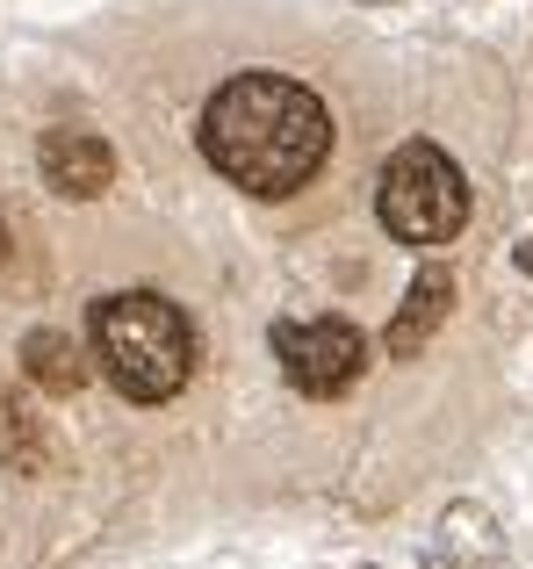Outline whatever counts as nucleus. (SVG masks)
Returning a JSON list of instances; mask_svg holds the SVG:
<instances>
[{
	"instance_id": "obj_1",
	"label": "nucleus",
	"mask_w": 533,
	"mask_h": 569,
	"mask_svg": "<svg viewBox=\"0 0 533 569\" xmlns=\"http://www.w3.org/2000/svg\"><path fill=\"white\" fill-rule=\"evenodd\" d=\"M332 152V116L289 72H239L202 109V159L245 194H295Z\"/></svg>"
},
{
	"instance_id": "obj_2",
	"label": "nucleus",
	"mask_w": 533,
	"mask_h": 569,
	"mask_svg": "<svg viewBox=\"0 0 533 569\" xmlns=\"http://www.w3.org/2000/svg\"><path fill=\"white\" fill-rule=\"evenodd\" d=\"M94 361L130 403H167L195 376V332L159 289H115L94 303Z\"/></svg>"
},
{
	"instance_id": "obj_3",
	"label": "nucleus",
	"mask_w": 533,
	"mask_h": 569,
	"mask_svg": "<svg viewBox=\"0 0 533 569\" xmlns=\"http://www.w3.org/2000/svg\"><path fill=\"white\" fill-rule=\"evenodd\" d=\"M375 209H382V231H390L396 246H411V252L447 246V238L469 223V181L440 144L411 138V144H396L390 167H382Z\"/></svg>"
},
{
	"instance_id": "obj_4",
	"label": "nucleus",
	"mask_w": 533,
	"mask_h": 569,
	"mask_svg": "<svg viewBox=\"0 0 533 569\" xmlns=\"http://www.w3.org/2000/svg\"><path fill=\"white\" fill-rule=\"evenodd\" d=\"M274 353H281L289 389H303V397H346L368 368V339H361V325H346V318L274 325Z\"/></svg>"
},
{
	"instance_id": "obj_5",
	"label": "nucleus",
	"mask_w": 533,
	"mask_h": 569,
	"mask_svg": "<svg viewBox=\"0 0 533 569\" xmlns=\"http://www.w3.org/2000/svg\"><path fill=\"white\" fill-rule=\"evenodd\" d=\"M37 167H43V188L66 194V202H94V194H109L115 181V152L94 138V130H43L37 144Z\"/></svg>"
},
{
	"instance_id": "obj_6",
	"label": "nucleus",
	"mask_w": 533,
	"mask_h": 569,
	"mask_svg": "<svg viewBox=\"0 0 533 569\" xmlns=\"http://www.w3.org/2000/svg\"><path fill=\"white\" fill-rule=\"evenodd\" d=\"M447 310H454V274L447 267H419V281L404 289V310L390 318V353L396 361H411V353L447 325Z\"/></svg>"
},
{
	"instance_id": "obj_7",
	"label": "nucleus",
	"mask_w": 533,
	"mask_h": 569,
	"mask_svg": "<svg viewBox=\"0 0 533 569\" xmlns=\"http://www.w3.org/2000/svg\"><path fill=\"white\" fill-rule=\"evenodd\" d=\"M0 461H8L14 476H51V461H58L51 440H43V418L29 411L8 382H0Z\"/></svg>"
},
{
	"instance_id": "obj_8",
	"label": "nucleus",
	"mask_w": 533,
	"mask_h": 569,
	"mask_svg": "<svg viewBox=\"0 0 533 569\" xmlns=\"http://www.w3.org/2000/svg\"><path fill=\"white\" fill-rule=\"evenodd\" d=\"M22 368H29V382L51 389V397H72V389L87 382V361H80V347H72L66 332H29L22 339Z\"/></svg>"
},
{
	"instance_id": "obj_9",
	"label": "nucleus",
	"mask_w": 533,
	"mask_h": 569,
	"mask_svg": "<svg viewBox=\"0 0 533 569\" xmlns=\"http://www.w3.org/2000/svg\"><path fill=\"white\" fill-rule=\"evenodd\" d=\"M520 274H533V238H526V246H520Z\"/></svg>"
},
{
	"instance_id": "obj_10",
	"label": "nucleus",
	"mask_w": 533,
	"mask_h": 569,
	"mask_svg": "<svg viewBox=\"0 0 533 569\" xmlns=\"http://www.w3.org/2000/svg\"><path fill=\"white\" fill-rule=\"evenodd\" d=\"M0 267H8V223H0Z\"/></svg>"
}]
</instances>
